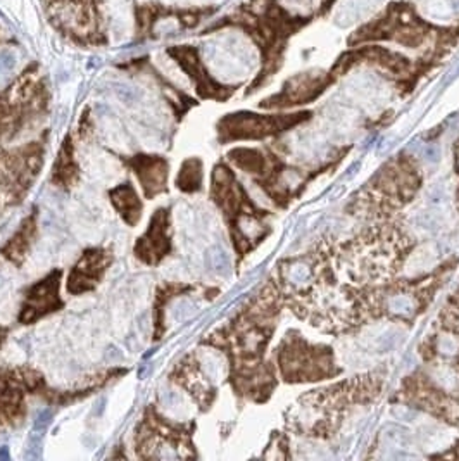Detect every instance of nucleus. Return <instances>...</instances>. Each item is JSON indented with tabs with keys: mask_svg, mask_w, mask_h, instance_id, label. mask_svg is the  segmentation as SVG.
I'll return each mask as SVG.
<instances>
[{
	"mask_svg": "<svg viewBox=\"0 0 459 461\" xmlns=\"http://www.w3.org/2000/svg\"><path fill=\"white\" fill-rule=\"evenodd\" d=\"M61 280H63V272L56 270L43 276L42 280H39L26 291L20 316H18V321L22 325L37 323L45 316L63 310L64 301L59 293Z\"/></svg>",
	"mask_w": 459,
	"mask_h": 461,
	"instance_id": "obj_10",
	"label": "nucleus"
},
{
	"mask_svg": "<svg viewBox=\"0 0 459 461\" xmlns=\"http://www.w3.org/2000/svg\"><path fill=\"white\" fill-rule=\"evenodd\" d=\"M458 366H459V363H458Z\"/></svg>",
	"mask_w": 459,
	"mask_h": 461,
	"instance_id": "obj_26",
	"label": "nucleus"
},
{
	"mask_svg": "<svg viewBox=\"0 0 459 461\" xmlns=\"http://www.w3.org/2000/svg\"><path fill=\"white\" fill-rule=\"evenodd\" d=\"M169 56L184 68V71L190 77V80L195 84V88L202 99H227L230 90L220 84H216L204 69V66L199 59V54L190 45H178L171 47Z\"/></svg>",
	"mask_w": 459,
	"mask_h": 461,
	"instance_id": "obj_14",
	"label": "nucleus"
},
{
	"mask_svg": "<svg viewBox=\"0 0 459 461\" xmlns=\"http://www.w3.org/2000/svg\"><path fill=\"white\" fill-rule=\"evenodd\" d=\"M126 165L137 175V180L144 190L147 199H154L166 192L169 165L163 156L137 154L125 159Z\"/></svg>",
	"mask_w": 459,
	"mask_h": 461,
	"instance_id": "obj_15",
	"label": "nucleus"
},
{
	"mask_svg": "<svg viewBox=\"0 0 459 461\" xmlns=\"http://www.w3.org/2000/svg\"><path fill=\"white\" fill-rule=\"evenodd\" d=\"M37 237V211L22 220L20 229L0 248V254L16 267H22Z\"/></svg>",
	"mask_w": 459,
	"mask_h": 461,
	"instance_id": "obj_18",
	"label": "nucleus"
},
{
	"mask_svg": "<svg viewBox=\"0 0 459 461\" xmlns=\"http://www.w3.org/2000/svg\"><path fill=\"white\" fill-rule=\"evenodd\" d=\"M310 118V113L297 114H254V113H235L229 114L218 123L220 142H237V140H259L278 135L292 126L302 123Z\"/></svg>",
	"mask_w": 459,
	"mask_h": 461,
	"instance_id": "obj_9",
	"label": "nucleus"
},
{
	"mask_svg": "<svg viewBox=\"0 0 459 461\" xmlns=\"http://www.w3.org/2000/svg\"><path fill=\"white\" fill-rule=\"evenodd\" d=\"M176 382L185 387L188 394L194 396L202 408H208L216 394L208 377H204V374L201 372L197 363L192 361V357H188L187 361L180 365V368H176Z\"/></svg>",
	"mask_w": 459,
	"mask_h": 461,
	"instance_id": "obj_17",
	"label": "nucleus"
},
{
	"mask_svg": "<svg viewBox=\"0 0 459 461\" xmlns=\"http://www.w3.org/2000/svg\"><path fill=\"white\" fill-rule=\"evenodd\" d=\"M421 187V173L417 163L400 154L387 163L361 190L356 199L355 214L374 220H387L394 212L410 204Z\"/></svg>",
	"mask_w": 459,
	"mask_h": 461,
	"instance_id": "obj_3",
	"label": "nucleus"
},
{
	"mask_svg": "<svg viewBox=\"0 0 459 461\" xmlns=\"http://www.w3.org/2000/svg\"><path fill=\"white\" fill-rule=\"evenodd\" d=\"M278 370L291 384L318 382L340 374L330 348L311 344L297 332H289L278 346Z\"/></svg>",
	"mask_w": 459,
	"mask_h": 461,
	"instance_id": "obj_5",
	"label": "nucleus"
},
{
	"mask_svg": "<svg viewBox=\"0 0 459 461\" xmlns=\"http://www.w3.org/2000/svg\"><path fill=\"white\" fill-rule=\"evenodd\" d=\"M111 263H112V252L109 249L104 248L86 249L68 275L66 291L71 295H82L94 291L103 282Z\"/></svg>",
	"mask_w": 459,
	"mask_h": 461,
	"instance_id": "obj_13",
	"label": "nucleus"
},
{
	"mask_svg": "<svg viewBox=\"0 0 459 461\" xmlns=\"http://www.w3.org/2000/svg\"><path fill=\"white\" fill-rule=\"evenodd\" d=\"M413 248L411 237L400 225L385 221L359 233L346 248L334 246V261L347 273L353 285L391 282Z\"/></svg>",
	"mask_w": 459,
	"mask_h": 461,
	"instance_id": "obj_1",
	"label": "nucleus"
},
{
	"mask_svg": "<svg viewBox=\"0 0 459 461\" xmlns=\"http://www.w3.org/2000/svg\"><path fill=\"white\" fill-rule=\"evenodd\" d=\"M47 105V92L37 73L24 71L0 94V144L14 139L40 118Z\"/></svg>",
	"mask_w": 459,
	"mask_h": 461,
	"instance_id": "obj_6",
	"label": "nucleus"
},
{
	"mask_svg": "<svg viewBox=\"0 0 459 461\" xmlns=\"http://www.w3.org/2000/svg\"><path fill=\"white\" fill-rule=\"evenodd\" d=\"M56 30L80 45H104L103 0H42Z\"/></svg>",
	"mask_w": 459,
	"mask_h": 461,
	"instance_id": "obj_7",
	"label": "nucleus"
},
{
	"mask_svg": "<svg viewBox=\"0 0 459 461\" xmlns=\"http://www.w3.org/2000/svg\"><path fill=\"white\" fill-rule=\"evenodd\" d=\"M80 180V165L76 161L73 139L68 135L58 152V159L52 168V184L59 189H71Z\"/></svg>",
	"mask_w": 459,
	"mask_h": 461,
	"instance_id": "obj_19",
	"label": "nucleus"
},
{
	"mask_svg": "<svg viewBox=\"0 0 459 461\" xmlns=\"http://www.w3.org/2000/svg\"><path fill=\"white\" fill-rule=\"evenodd\" d=\"M5 339H7V329L0 327V348H2V344L5 342Z\"/></svg>",
	"mask_w": 459,
	"mask_h": 461,
	"instance_id": "obj_24",
	"label": "nucleus"
},
{
	"mask_svg": "<svg viewBox=\"0 0 459 461\" xmlns=\"http://www.w3.org/2000/svg\"><path fill=\"white\" fill-rule=\"evenodd\" d=\"M109 199L126 225L135 227L140 221L144 204H142L137 190L130 182L109 190Z\"/></svg>",
	"mask_w": 459,
	"mask_h": 461,
	"instance_id": "obj_20",
	"label": "nucleus"
},
{
	"mask_svg": "<svg viewBox=\"0 0 459 461\" xmlns=\"http://www.w3.org/2000/svg\"><path fill=\"white\" fill-rule=\"evenodd\" d=\"M382 389V378L376 375L340 382L332 387L313 391L299 399L293 413L292 429L310 438L334 436L346 411L355 404L370 402Z\"/></svg>",
	"mask_w": 459,
	"mask_h": 461,
	"instance_id": "obj_2",
	"label": "nucleus"
},
{
	"mask_svg": "<svg viewBox=\"0 0 459 461\" xmlns=\"http://www.w3.org/2000/svg\"><path fill=\"white\" fill-rule=\"evenodd\" d=\"M43 144L32 142L13 150H0V199L18 204L42 168Z\"/></svg>",
	"mask_w": 459,
	"mask_h": 461,
	"instance_id": "obj_8",
	"label": "nucleus"
},
{
	"mask_svg": "<svg viewBox=\"0 0 459 461\" xmlns=\"http://www.w3.org/2000/svg\"><path fill=\"white\" fill-rule=\"evenodd\" d=\"M459 75V61H458V64H456V66H454V69H453V71H451V73H449V77H447V84H449V82H451V80H454V78H456V77H458Z\"/></svg>",
	"mask_w": 459,
	"mask_h": 461,
	"instance_id": "obj_23",
	"label": "nucleus"
},
{
	"mask_svg": "<svg viewBox=\"0 0 459 461\" xmlns=\"http://www.w3.org/2000/svg\"><path fill=\"white\" fill-rule=\"evenodd\" d=\"M190 436L192 430L188 425L171 423L166 419L158 417L154 410H147L146 419L142 420L135 436V447H139V451L148 449L150 455V449H154V446H158L156 449H159L163 444H166L178 451L180 446H190Z\"/></svg>",
	"mask_w": 459,
	"mask_h": 461,
	"instance_id": "obj_11",
	"label": "nucleus"
},
{
	"mask_svg": "<svg viewBox=\"0 0 459 461\" xmlns=\"http://www.w3.org/2000/svg\"><path fill=\"white\" fill-rule=\"evenodd\" d=\"M328 80H325L321 75H301L285 85L284 92L276 95L272 101H265L263 107H284V105L302 104L306 101H311L318 94L325 90Z\"/></svg>",
	"mask_w": 459,
	"mask_h": 461,
	"instance_id": "obj_16",
	"label": "nucleus"
},
{
	"mask_svg": "<svg viewBox=\"0 0 459 461\" xmlns=\"http://www.w3.org/2000/svg\"><path fill=\"white\" fill-rule=\"evenodd\" d=\"M171 248L173 242L169 208H159L152 214L148 227L137 240L133 252L147 267H156L169 256Z\"/></svg>",
	"mask_w": 459,
	"mask_h": 461,
	"instance_id": "obj_12",
	"label": "nucleus"
},
{
	"mask_svg": "<svg viewBox=\"0 0 459 461\" xmlns=\"http://www.w3.org/2000/svg\"><path fill=\"white\" fill-rule=\"evenodd\" d=\"M211 197L229 221L231 240L238 256L251 252L265 237V211L257 210L227 165H216L211 182Z\"/></svg>",
	"mask_w": 459,
	"mask_h": 461,
	"instance_id": "obj_4",
	"label": "nucleus"
},
{
	"mask_svg": "<svg viewBox=\"0 0 459 461\" xmlns=\"http://www.w3.org/2000/svg\"><path fill=\"white\" fill-rule=\"evenodd\" d=\"M202 161L197 158H190L180 168V173L176 176V187L187 194L199 192L202 189Z\"/></svg>",
	"mask_w": 459,
	"mask_h": 461,
	"instance_id": "obj_21",
	"label": "nucleus"
},
{
	"mask_svg": "<svg viewBox=\"0 0 459 461\" xmlns=\"http://www.w3.org/2000/svg\"><path fill=\"white\" fill-rule=\"evenodd\" d=\"M454 303H456V308H459V291L456 294V297H454Z\"/></svg>",
	"mask_w": 459,
	"mask_h": 461,
	"instance_id": "obj_25",
	"label": "nucleus"
},
{
	"mask_svg": "<svg viewBox=\"0 0 459 461\" xmlns=\"http://www.w3.org/2000/svg\"><path fill=\"white\" fill-rule=\"evenodd\" d=\"M192 291V287L182 285V284H165L158 291V299H156V339H159V330L163 327V308L166 306L167 301L175 297L176 294L187 293Z\"/></svg>",
	"mask_w": 459,
	"mask_h": 461,
	"instance_id": "obj_22",
	"label": "nucleus"
}]
</instances>
